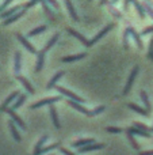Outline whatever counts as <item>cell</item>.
I'll list each match as a JSON object with an SVG mask.
<instances>
[{
  "label": "cell",
  "instance_id": "cell-1",
  "mask_svg": "<svg viewBox=\"0 0 153 155\" xmlns=\"http://www.w3.org/2000/svg\"><path fill=\"white\" fill-rule=\"evenodd\" d=\"M138 71H140V67H138V65H134V67H133V70L130 71V75H129V78H127V82H126V84H125V87H123L122 95H127V94H129L130 88L133 87V83H134Z\"/></svg>",
  "mask_w": 153,
  "mask_h": 155
},
{
  "label": "cell",
  "instance_id": "cell-2",
  "mask_svg": "<svg viewBox=\"0 0 153 155\" xmlns=\"http://www.w3.org/2000/svg\"><path fill=\"white\" fill-rule=\"evenodd\" d=\"M56 88L57 91H58L60 94H62L64 97H67V98H69V99H73V101H77V102H80V104H84V98H81L80 95H77V94H75V93H72L70 90H68V88H65V87H60V86H56Z\"/></svg>",
  "mask_w": 153,
  "mask_h": 155
},
{
  "label": "cell",
  "instance_id": "cell-3",
  "mask_svg": "<svg viewBox=\"0 0 153 155\" xmlns=\"http://www.w3.org/2000/svg\"><path fill=\"white\" fill-rule=\"evenodd\" d=\"M61 101V97L57 95V97H50V98H45V99H41L38 101L37 104H33L30 105V109H38V107H42V106H46V105H52V104H56V102Z\"/></svg>",
  "mask_w": 153,
  "mask_h": 155
},
{
  "label": "cell",
  "instance_id": "cell-4",
  "mask_svg": "<svg viewBox=\"0 0 153 155\" xmlns=\"http://www.w3.org/2000/svg\"><path fill=\"white\" fill-rule=\"evenodd\" d=\"M5 113H7V114H10L11 120H14V121H15V123H16V125H18V127H20V128L23 129V131H26V128H27V127H26V124H24V121L22 120L20 117H19V114L15 112V109H12V107H11V109H10V107H7V109H5Z\"/></svg>",
  "mask_w": 153,
  "mask_h": 155
},
{
  "label": "cell",
  "instance_id": "cell-5",
  "mask_svg": "<svg viewBox=\"0 0 153 155\" xmlns=\"http://www.w3.org/2000/svg\"><path fill=\"white\" fill-rule=\"evenodd\" d=\"M68 105H69L70 107H73V109H76L77 112H80V113H83V114H86L87 117H92V110H88L87 107H84L83 105L80 104V102L73 101V99H69V101H68Z\"/></svg>",
  "mask_w": 153,
  "mask_h": 155
},
{
  "label": "cell",
  "instance_id": "cell-6",
  "mask_svg": "<svg viewBox=\"0 0 153 155\" xmlns=\"http://www.w3.org/2000/svg\"><path fill=\"white\" fill-rule=\"evenodd\" d=\"M114 26H115V23H108V25H107V26H105V27H103V29H102V30H100V31H99V33H98V34H96V35H95V37H94V38H92V40H91V41H89V42H91V46H92V45H94V44H96V42H98V41H99V40H100V38H103V37H105V35H106V34H107V33H108V31H111V30H113V29H114Z\"/></svg>",
  "mask_w": 153,
  "mask_h": 155
},
{
  "label": "cell",
  "instance_id": "cell-7",
  "mask_svg": "<svg viewBox=\"0 0 153 155\" xmlns=\"http://www.w3.org/2000/svg\"><path fill=\"white\" fill-rule=\"evenodd\" d=\"M16 38H18V41L24 46V48L27 49V51L30 52V53H33V54H37V53H38V51L34 48V45H33V44H30L29 40H27L26 37H23L20 33H18V34H16Z\"/></svg>",
  "mask_w": 153,
  "mask_h": 155
},
{
  "label": "cell",
  "instance_id": "cell-8",
  "mask_svg": "<svg viewBox=\"0 0 153 155\" xmlns=\"http://www.w3.org/2000/svg\"><path fill=\"white\" fill-rule=\"evenodd\" d=\"M67 31L69 33L70 35H73V37H75V38H77V40L80 41V42L83 44L84 46H87V48H89V46H91V42H89V41L87 40V38L84 37L83 34H81V33L76 31V30H75V29H72V27H68V29H67Z\"/></svg>",
  "mask_w": 153,
  "mask_h": 155
},
{
  "label": "cell",
  "instance_id": "cell-9",
  "mask_svg": "<svg viewBox=\"0 0 153 155\" xmlns=\"http://www.w3.org/2000/svg\"><path fill=\"white\" fill-rule=\"evenodd\" d=\"M105 148V144L103 143H89V144H86L83 147L79 148V153L84 154V153H89V151H95V150H102Z\"/></svg>",
  "mask_w": 153,
  "mask_h": 155
},
{
  "label": "cell",
  "instance_id": "cell-10",
  "mask_svg": "<svg viewBox=\"0 0 153 155\" xmlns=\"http://www.w3.org/2000/svg\"><path fill=\"white\" fill-rule=\"evenodd\" d=\"M126 30H127V31H129V34L132 35V38H133V40H134V42H136V45H137V48L140 49V51H142V48H144V44H142V40H141V35L138 34V33L134 30V27H132V26H129Z\"/></svg>",
  "mask_w": 153,
  "mask_h": 155
},
{
  "label": "cell",
  "instance_id": "cell-11",
  "mask_svg": "<svg viewBox=\"0 0 153 155\" xmlns=\"http://www.w3.org/2000/svg\"><path fill=\"white\" fill-rule=\"evenodd\" d=\"M46 49L42 48L39 52L37 53V65H35V72H41V70L43 68V64H45V54H46Z\"/></svg>",
  "mask_w": 153,
  "mask_h": 155
},
{
  "label": "cell",
  "instance_id": "cell-12",
  "mask_svg": "<svg viewBox=\"0 0 153 155\" xmlns=\"http://www.w3.org/2000/svg\"><path fill=\"white\" fill-rule=\"evenodd\" d=\"M49 113H50L52 121H53V124H54V128L60 129L61 128V123H60V120H58V114H57V109H56V106H54V104L50 105V107H49Z\"/></svg>",
  "mask_w": 153,
  "mask_h": 155
},
{
  "label": "cell",
  "instance_id": "cell-13",
  "mask_svg": "<svg viewBox=\"0 0 153 155\" xmlns=\"http://www.w3.org/2000/svg\"><path fill=\"white\" fill-rule=\"evenodd\" d=\"M8 128H10V132H11V135H12V137L15 139V142L20 143L22 142V137H20L19 131L16 129V123H15V121H14V120L8 121Z\"/></svg>",
  "mask_w": 153,
  "mask_h": 155
},
{
  "label": "cell",
  "instance_id": "cell-14",
  "mask_svg": "<svg viewBox=\"0 0 153 155\" xmlns=\"http://www.w3.org/2000/svg\"><path fill=\"white\" fill-rule=\"evenodd\" d=\"M64 3H65V5H67L68 11H69L72 21H73V22H79V21H80V18H79L77 12H76V10H75V5H73L72 0H64Z\"/></svg>",
  "mask_w": 153,
  "mask_h": 155
},
{
  "label": "cell",
  "instance_id": "cell-15",
  "mask_svg": "<svg viewBox=\"0 0 153 155\" xmlns=\"http://www.w3.org/2000/svg\"><path fill=\"white\" fill-rule=\"evenodd\" d=\"M24 12H26V10H22V11H18V12H15L14 15H11V16H8V18H5L4 21H3V25L4 26H8V25H11L12 22H15V21H18L19 18H22V16L24 15Z\"/></svg>",
  "mask_w": 153,
  "mask_h": 155
},
{
  "label": "cell",
  "instance_id": "cell-16",
  "mask_svg": "<svg viewBox=\"0 0 153 155\" xmlns=\"http://www.w3.org/2000/svg\"><path fill=\"white\" fill-rule=\"evenodd\" d=\"M84 57H87V53H77V54H70V56H64L61 59L62 63H73V61H79V60H83Z\"/></svg>",
  "mask_w": 153,
  "mask_h": 155
},
{
  "label": "cell",
  "instance_id": "cell-17",
  "mask_svg": "<svg viewBox=\"0 0 153 155\" xmlns=\"http://www.w3.org/2000/svg\"><path fill=\"white\" fill-rule=\"evenodd\" d=\"M64 75H65V71H58V72H56V75L52 78L50 82L46 84V88H48V90H52V88H54V87H56V84H57V82H58V80L61 79Z\"/></svg>",
  "mask_w": 153,
  "mask_h": 155
},
{
  "label": "cell",
  "instance_id": "cell-18",
  "mask_svg": "<svg viewBox=\"0 0 153 155\" xmlns=\"http://www.w3.org/2000/svg\"><path fill=\"white\" fill-rule=\"evenodd\" d=\"M16 79H18L19 82L22 83V86H23V87L27 90V93H30V94H34V93H35V90H34V87L31 86V83H30L24 76H22V75H16Z\"/></svg>",
  "mask_w": 153,
  "mask_h": 155
},
{
  "label": "cell",
  "instance_id": "cell-19",
  "mask_svg": "<svg viewBox=\"0 0 153 155\" xmlns=\"http://www.w3.org/2000/svg\"><path fill=\"white\" fill-rule=\"evenodd\" d=\"M19 94H20V93H19V91H14V93L11 94V95L8 97V98L5 99L4 102H3V105H2V106H0V112H5V109H7V107L10 106V104L14 101V99H15V98H18V97H19Z\"/></svg>",
  "mask_w": 153,
  "mask_h": 155
},
{
  "label": "cell",
  "instance_id": "cell-20",
  "mask_svg": "<svg viewBox=\"0 0 153 155\" xmlns=\"http://www.w3.org/2000/svg\"><path fill=\"white\" fill-rule=\"evenodd\" d=\"M129 131L132 132V134H134L136 136H141V137H146V139H149L151 137V134H149L148 131H144V129H140V128H137V127H130L129 128Z\"/></svg>",
  "mask_w": 153,
  "mask_h": 155
},
{
  "label": "cell",
  "instance_id": "cell-21",
  "mask_svg": "<svg viewBox=\"0 0 153 155\" xmlns=\"http://www.w3.org/2000/svg\"><path fill=\"white\" fill-rule=\"evenodd\" d=\"M126 135H127V140H129V143H130V146H132V148H133V150H136L137 153H140V146H138L137 140L134 139V134H132L129 129H126Z\"/></svg>",
  "mask_w": 153,
  "mask_h": 155
},
{
  "label": "cell",
  "instance_id": "cell-22",
  "mask_svg": "<svg viewBox=\"0 0 153 155\" xmlns=\"http://www.w3.org/2000/svg\"><path fill=\"white\" fill-rule=\"evenodd\" d=\"M127 107H129V109H132V110H134L136 113H140L141 116H145V117H148L149 113H151V112H148L146 109H142L141 106H138L137 104H133V102H132V104H127Z\"/></svg>",
  "mask_w": 153,
  "mask_h": 155
},
{
  "label": "cell",
  "instance_id": "cell-23",
  "mask_svg": "<svg viewBox=\"0 0 153 155\" xmlns=\"http://www.w3.org/2000/svg\"><path fill=\"white\" fill-rule=\"evenodd\" d=\"M41 4H42V10L43 12L48 15V18L50 19V21H54V15H53V11H52V8L49 7V3L46 2V0H39Z\"/></svg>",
  "mask_w": 153,
  "mask_h": 155
},
{
  "label": "cell",
  "instance_id": "cell-24",
  "mask_svg": "<svg viewBox=\"0 0 153 155\" xmlns=\"http://www.w3.org/2000/svg\"><path fill=\"white\" fill-rule=\"evenodd\" d=\"M20 67H22V54L19 52H15V63H14V71L16 75H19L20 72Z\"/></svg>",
  "mask_w": 153,
  "mask_h": 155
},
{
  "label": "cell",
  "instance_id": "cell-25",
  "mask_svg": "<svg viewBox=\"0 0 153 155\" xmlns=\"http://www.w3.org/2000/svg\"><path fill=\"white\" fill-rule=\"evenodd\" d=\"M133 4H134V7H136V10H137V12H138V15H140V18H141V19L145 18V16H146L145 7H144V5L141 4L138 0H133Z\"/></svg>",
  "mask_w": 153,
  "mask_h": 155
},
{
  "label": "cell",
  "instance_id": "cell-26",
  "mask_svg": "<svg viewBox=\"0 0 153 155\" xmlns=\"http://www.w3.org/2000/svg\"><path fill=\"white\" fill-rule=\"evenodd\" d=\"M20 7H22V5H15V7H12V8H8V10H4L3 12H0V18L5 19V18H8V16L14 15L15 12H18L19 8H20Z\"/></svg>",
  "mask_w": 153,
  "mask_h": 155
},
{
  "label": "cell",
  "instance_id": "cell-27",
  "mask_svg": "<svg viewBox=\"0 0 153 155\" xmlns=\"http://www.w3.org/2000/svg\"><path fill=\"white\" fill-rule=\"evenodd\" d=\"M46 140H48V135H42V136H41V139L38 140V143L35 144V150H34L35 155H39L41 154V150L43 148V144H45Z\"/></svg>",
  "mask_w": 153,
  "mask_h": 155
},
{
  "label": "cell",
  "instance_id": "cell-28",
  "mask_svg": "<svg viewBox=\"0 0 153 155\" xmlns=\"http://www.w3.org/2000/svg\"><path fill=\"white\" fill-rule=\"evenodd\" d=\"M140 98L142 101V104L145 105V109L148 112H151V102H149V98H148V94L145 91H140Z\"/></svg>",
  "mask_w": 153,
  "mask_h": 155
},
{
  "label": "cell",
  "instance_id": "cell-29",
  "mask_svg": "<svg viewBox=\"0 0 153 155\" xmlns=\"http://www.w3.org/2000/svg\"><path fill=\"white\" fill-rule=\"evenodd\" d=\"M89 143H94V139H80V140H76V142L72 143V147H83L86 144H89Z\"/></svg>",
  "mask_w": 153,
  "mask_h": 155
},
{
  "label": "cell",
  "instance_id": "cell-30",
  "mask_svg": "<svg viewBox=\"0 0 153 155\" xmlns=\"http://www.w3.org/2000/svg\"><path fill=\"white\" fill-rule=\"evenodd\" d=\"M26 98H27V95H26V94H22V95H19L18 97V99H16V101H15V104H14L12 105V109H19V107H20L22 106V105H23L24 104V101H26Z\"/></svg>",
  "mask_w": 153,
  "mask_h": 155
},
{
  "label": "cell",
  "instance_id": "cell-31",
  "mask_svg": "<svg viewBox=\"0 0 153 155\" xmlns=\"http://www.w3.org/2000/svg\"><path fill=\"white\" fill-rule=\"evenodd\" d=\"M58 38H60V33H56V34H54L53 37H52L50 40L48 41V44H46V45H45V49H46V51H49V49H50V48H53V46H54V44H56L57 41H58Z\"/></svg>",
  "mask_w": 153,
  "mask_h": 155
},
{
  "label": "cell",
  "instance_id": "cell-32",
  "mask_svg": "<svg viewBox=\"0 0 153 155\" xmlns=\"http://www.w3.org/2000/svg\"><path fill=\"white\" fill-rule=\"evenodd\" d=\"M46 31V26L42 25V26H38L37 29H33L31 31H29V37H33V35H37V34H41V33H45Z\"/></svg>",
  "mask_w": 153,
  "mask_h": 155
},
{
  "label": "cell",
  "instance_id": "cell-33",
  "mask_svg": "<svg viewBox=\"0 0 153 155\" xmlns=\"http://www.w3.org/2000/svg\"><path fill=\"white\" fill-rule=\"evenodd\" d=\"M107 7H108V10H110V12L113 14V15L115 16L117 19H122V14L119 12V11L117 10L115 7H114V4H111V3H107Z\"/></svg>",
  "mask_w": 153,
  "mask_h": 155
},
{
  "label": "cell",
  "instance_id": "cell-34",
  "mask_svg": "<svg viewBox=\"0 0 153 155\" xmlns=\"http://www.w3.org/2000/svg\"><path fill=\"white\" fill-rule=\"evenodd\" d=\"M60 143L57 142V143H53V144H50V146H48V147H45V148H42L41 150V154H46V153H49V151H52V150H54V148H60Z\"/></svg>",
  "mask_w": 153,
  "mask_h": 155
},
{
  "label": "cell",
  "instance_id": "cell-35",
  "mask_svg": "<svg viewBox=\"0 0 153 155\" xmlns=\"http://www.w3.org/2000/svg\"><path fill=\"white\" fill-rule=\"evenodd\" d=\"M129 31H125L123 33V41H122V42H123V49L125 51H129Z\"/></svg>",
  "mask_w": 153,
  "mask_h": 155
},
{
  "label": "cell",
  "instance_id": "cell-36",
  "mask_svg": "<svg viewBox=\"0 0 153 155\" xmlns=\"http://www.w3.org/2000/svg\"><path fill=\"white\" fill-rule=\"evenodd\" d=\"M106 131L110 132V134H122L123 129L118 128V127H106Z\"/></svg>",
  "mask_w": 153,
  "mask_h": 155
},
{
  "label": "cell",
  "instance_id": "cell-37",
  "mask_svg": "<svg viewBox=\"0 0 153 155\" xmlns=\"http://www.w3.org/2000/svg\"><path fill=\"white\" fill-rule=\"evenodd\" d=\"M133 125L134 127H137V128H140V129H144V131H148V132H151L152 129L149 128V127H146L145 124H141V123H134L133 124Z\"/></svg>",
  "mask_w": 153,
  "mask_h": 155
},
{
  "label": "cell",
  "instance_id": "cell-38",
  "mask_svg": "<svg viewBox=\"0 0 153 155\" xmlns=\"http://www.w3.org/2000/svg\"><path fill=\"white\" fill-rule=\"evenodd\" d=\"M152 56H153V35L151 38V42H149V52H148V59L152 60Z\"/></svg>",
  "mask_w": 153,
  "mask_h": 155
},
{
  "label": "cell",
  "instance_id": "cell-39",
  "mask_svg": "<svg viewBox=\"0 0 153 155\" xmlns=\"http://www.w3.org/2000/svg\"><path fill=\"white\" fill-rule=\"evenodd\" d=\"M38 2H39V0H30L29 3H26V4L23 5V8H24V10H27V8H31V7H34V5L37 4Z\"/></svg>",
  "mask_w": 153,
  "mask_h": 155
},
{
  "label": "cell",
  "instance_id": "cell-40",
  "mask_svg": "<svg viewBox=\"0 0 153 155\" xmlns=\"http://www.w3.org/2000/svg\"><path fill=\"white\" fill-rule=\"evenodd\" d=\"M11 2H12V0H4V2H3V4L0 5V12H3L4 10H7V7L11 4Z\"/></svg>",
  "mask_w": 153,
  "mask_h": 155
},
{
  "label": "cell",
  "instance_id": "cell-41",
  "mask_svg": "<svg viewBox=\"0 0 153 155\" xmlns=\"http://www.w3.org/2000/svg\"><path fill=\"white\" fill-rule=\"evenodd\" d=\"M144 7H145V11H146V14H148L149 16H151V18L153 19V8L151 7V5L148 4V3H146L145 5H144Z\"/></svg>",
  "mask_w": 153,
  "mask_h": 155
},
{
  "label": "cell",
  "instance_id": "cell-42",
  "mask_svg": "<svg viewBox=\"0 0 153 155\" xmlns=\"http://www.w3.org/2000/svg\"><path fill=\"white\" fill-rule=\"evenodd\" d=\"M46 2H48L52 7L56 8V10H60V5H58V3H57V0H46Z\"/></svg>",
  "mask_w": 153,
  "mask_h": 155
},
{
  "label": "cell",
  "instance_id": "cell-43",
  "mask_svg": "<svg viewBox=\"0 0 153 155\" xmlns=\"http://www.w3.org/2000/svg\"><path fill=\"white\" fill-rule=\"evenodd\" d=\"M151 33H153V26H148L146 29H144L141 34H142V35H146V34H151Z\"/></svg>",
  "mask_w": 153,
  "mask_h": 155
},
{
  "label": "cell",
  "instance_id": "cell-44",
  "mask_svg": "<svg viewBox=\"0 0 153 155\" xmlns=\"http://www.w3.org/2000/svg\"><path fill=\"white\" fill-rule=\"evenodd\" d=\"M130 3H133V0H123V5H122L123 11H127V10H129V4H130Z\"/></svg>",
  "mask_w": 153,
  "mask_h": 155
},
{
  "label": "cell",
  "instance_id": "cell-45",
  "mask_svg": "<svg viewBox=\"0 0 153 155\" xmlns=\"http://www.w3.org/2000/svg\"><path fill=\"white\" fill-rule=\"evenodd\" d=\"M60 151H61L62 154H65V155H72V153H70V151L65 150V148H60Z\"/></svg>",
  "mask_w": 153,
  "mask_h": 155
},
{
  "label": "cell",
  "instance_id": "cell-46",
  "mask_svg": "<svg viewBox=\"0 0 153 155\" xmlns=\"http://www.w3.org/2000/svg\"><path fill=\"white\" fill-rule=\"evenodd\" d=\"M142 155H153V150H149V151H144V153H140Z\"/></svg>",
  "mask_w": 153,
  "mask_h": 155
},
{
  "label": "cell",
  "instance_id": "cell-47",
  "mask_svg": "<svg viewBox=\"0 0 153 155\" xmlns=\"http://www.w3.org/2000/svg\"><path fill=\"white\" fill-rule=\"evenodd\" d=\"M107 2H108V0H100V2H99V5H100V7H103V5H105Z\"/></svg>",
  "mask_w": 153,
  "mask_h": 155
},
{
  "label": "cell",
  "instance_id": "cell-48",
  "mask_svg": "<svg viewBox=\"0 0 153 155\" xmlns=\"http://www.w3.org/2000/svg\"><path fill=\"white\" fill-rule=\"evenodd\" d=\"M119 2V0H110V3H111V4H117V3H118Z\"/></svg>",
  "mask_w": 153,
  "mask_h": 155
},
{
  "label": "cell",
  "instance_id": "cell-49",
  "mask_svg": "<svg viewBox=\"0 0 153 155\" xmlns=\"http://www.w3.org/2000/svg\"><path fill=\"white\" fill-rule=\"evenodd\" d=\"M89 2H92V0H89Z\"/></svg>",
  "mask_w": 153,
  "mask_h": 155
},
{
  "label": "cell",
  "instance_id": "cell-50",
  "mask_svg": "<svg viewBox=\"0 0 153 155\" xmlns=\"http://www.w3.org/2000/svg\"><path fill=\"white\" fill-rule=\"evenodd\" d=\"M152 131H153V128H152Z\"/></svg>",
  "mask_w": 153,
  "mask_h": 155
}]
</instances>
